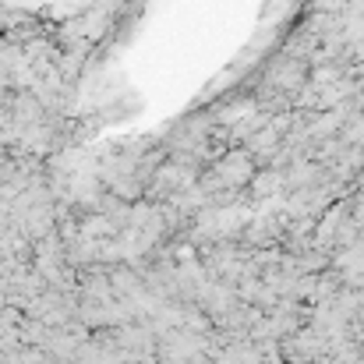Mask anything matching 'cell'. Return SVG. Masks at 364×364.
<instances>
[{"label":"cell","instance_id":"1","mask_svg":"<svg viewBox=\"0 0 364 364\" xmlns=\"http://www.w3.org/2000/svg\"><path fill=\"white\" fill-rule=\"evenodd\" d=\"M308 75H311V64H308V60L287 57V53L279 50V53L272 57V64H269V68L262 71V82L297 100V92H301V89L308 85Z\"/></svg>","mask_w":364,"mask_h":364}]
</instances>
